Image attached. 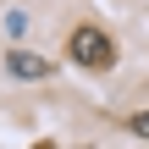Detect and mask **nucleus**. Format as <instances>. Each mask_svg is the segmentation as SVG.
Wrapping results in <instances>:
<instances>
[{"instance_id":"nucleus-2","label":"nucleus","mask_w":149,"mask_h":149,"mask_svg":"<svg viewBox=\"0 0 149 149\" xmlns=\"http://www.w3.org/2000/svg\"><path fill=\"white\" fill-rule=\"evenodd\" d=\"M6 72H11V77H33V83H39V77H50V61H44V55H33V50H11V55H6Z\"/></svg>"},{"instance_id":"nucleus-1","label":"nucleus","mask_w":149,"mask_h":149,"mask_svg":"<svg viewBox=\"0 0 149 149\" xmlns=\"http://www.w3.org/2000/svg\"><path fill=\"white\" fill-rule=\"evenodd\" d=\"M72 61H83V66L105 72V66L116 61V50H111V39H105L100 28H77V33H72Z\"/></svg>"},{"instance_id":"nucleus-3","label":"nucleus","mask_w":149,"mask_h":149,"mask_svg":"<svg viewBox=\"0 0 149 149\" xmlns=\"http://www.w3.org/2000/svg\"><path fill=\"white\" fill-rule=\"evenodd\" d=\"M127 127H133V133H138V138H149V111H138V116H133V122H127Z\"/></svg>"},{"instance_id":"nucleus-4","label":"nucleus","mask_w":149,"mask_h":149,"mask_svg":"<svg viewBox=\"0 0 149 149\" xmlns=\"http://www.w3.org/2000/svg\"><path fill=\"white\" fill-rule=\"evenodd\" d=\"M39 149H55V144H39Z\"/></svg>"}]
</instances>
